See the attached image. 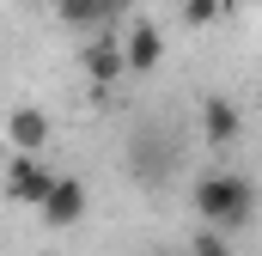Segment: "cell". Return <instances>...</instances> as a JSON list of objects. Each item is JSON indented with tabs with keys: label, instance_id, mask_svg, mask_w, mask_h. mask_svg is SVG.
I'll use <instances>...</instances> for the list:
<instances>
[{
	"label": "cell",
	"instance_id": "1",
	"mask_svg": "<svg viewBox=\"0 0 262 256\" xmlns=\"http://www.w3.org/2000/svg\"><path fill=\"white\" fill-rule=\"evenodd\" d=\"M189 201H195L201 226L244 232V226H250V214H256V183H250V177H238V171H207V177H195Z\"/></svg>",
	"mask_w": 262,
	"mask_h": 256
},
{
	"label": "cell",
	"instance_id": "2",
	"mask_svg": "<svg viewBox=\"0 0 262 256\" xmlns=\"http://www.w3.org/2000/svg\"><path fill=\"white\" fill-rule=\"evenodd\" d=\"M61 171H49L37 153H12V165H6V201H18V207H43V195L55 183Z\"/></svg>",
	"mask_w": 262,
	"mask_h": 256
},
{
	"label": "cell",
	"instance_id": "3",
	"mask_svg": "<svg viewBox=\"0 0 262 256\" xmlns=\"http://www.w3.org/2000/svg\"><path fill=\"white\" fill-rule=\"evenodd\" d=\"M134 0H55V18L67 31H110Z\"/></svg>",
	"mask_w": 262,
	"mask_h": 256
},
{
	"label": "cell",
	"instance_id": "4",
	"mask_svg": "<svg viewBox=\"0 0 262 256\" xmlns=\"http://www.w3.org/2000/svg\"><path fill=\"white\" fill-rule=\"evenodd\" d=\"M37 214H43V226H55V232L79 226V214H85V183H79V177H55Z\"/></svg>",
	"mask_w": 262,
	"mask_h": 256
},
{
	"label": "cell",
	"instance_id": "5",
	"mask_svg": "<svg viewBox=\"0 0 262 256\" xmlns=\"http://www.w3.org/2000/svg\"><path fill=\"white\" fill-rule=\"evenodd\" d=\"M122 55H128V73H152V67L165 61V31L146 25V18H134L128 37H122Z\"/></svg>",
	"mask_w": 262,
	"mask_h": 256
},
{
	"label": "cell",
	"instance_id": "6",
	"mask_svg": "<svg viewBox=\"0 0 262 256\" xmlns=\"http://www.w3.org/2000/svg\"><path fill=\"white\" fill-rule=\"evenodd\" d=\"M85 73H92L98 86H116V79L128 73V55H122V37H116V31H98V37H92V49H85Z\"/></svg>",
	"mask_w": 262,
	"mask_h": 256
},
{
	"label": "cell",
	"instance_id": "7",
	"mask_svg": "<svg viewBox=\"0 0 262 256\" xmlns=\"http://www.w3.org/2000/svg\"><path fill=\"white\" fill-rule=\"evenodd\" d=\"M6 140H12V153H43V146H49V116H43L37 104H18V110L6 116Z\"/></svg>",
	"mask_w": 262,
	"mask_h": 256
},
{
	"label": "cell",
	"instance_id": "8",
	"mask_svg": "<svg viewBox=\"0 0 262 256\" xmlns=\"http://www.w3.org/2000/svg\"><path fill=\"white\" fill-rule=\"evenodd\" d=\"M201 134H207L213 146H232V140L244 134V116H238V104H232V98H207V104H201Z\"/></svg>",
	"mask_w": 262,
	"mask_h": 256
},
{
	"label": "cell",
	"instance_id": "9",
	"mask_svg": "<svg viewBox=\"0 0 262 256\" xmlns=\"http://www.w3.org/2000/svg\"><path fill=\"white\" fill-rule=\"evenodd\" d=\"M189 256H232V232H220V226H201L195 238H189Z\"/></svg>",
	"mask_w": 262,
	"mask_h": 256
},
{
	"label": "cell",
	"instance_id": "10",
	"mask_svg": "<svg viewBox=\"0 0 262 256\" xmlns=\"http://www.w3.org/2000/svg\"><path fill=\"white\" fill-rule=\"evenodd\" d=\"M183 18H189V25H220V0H189Z\"/></svg>",
	"mask_w": 262,
	"mask_h": 256
},
{
	"label": "cell",
	"instance_id": "11",
	"mask_svg": "<svg viewBox=\"0 0 262 256\" xmlns=\"http://www.w3.org/2000/svg\"><path fill=\"white\" fill-rule=\"evenodd\" d=\"M146 256H177V250H146Z\"/></svg>",
	"mask_w": 262,
	"mask_h": 256
}]
</instances>
